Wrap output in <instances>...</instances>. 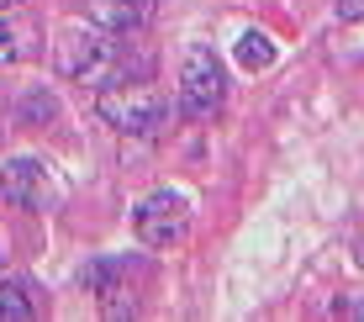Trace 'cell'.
I'll return each instance as SVG.
<instances>
[{
	"label": "cell",
	"instance_id": "1",
	"mask_svg": "<svg viewBox=\"0 0 364 322\" xmlns=\"http://www.w3.org/2000/svg\"><path fill=\"white\" fill-rule=\"evenodd\" d=\"M95 111L117 132H132V138H154V132H164V122H169V101L154 90V85H106Z\"/></svg>",
	"mask_w": 364,
	"mask_h": 322
},
{
	"label": "cell",
	"instance_id": "2",
	"mask_svg": "<svg viewBox=\"0 0 364 322\" xmlns=\"http://www.w3.org/2000/svg\"><path fill=\"white\" fill-rule=\"evenodd\" d=\"M117 43L106 32H85V27H64V43H58V64H64L69 80L85 85H111L117 74Z\"/></svg>",
	"mask_w": 364,
	"mask_h": 322
},
{
	"label": "cell",
	"instance_id": "3",
	"mask_svg": "<svg viewBox=\"0 0 364 322\" xmlns=\"http://www.w3.org/2000/svg\"><path fill=\"white\" fill-rule=\"evenodd\" d=\"M222 95H228V74H222L217 53L200 48V43H191V48H185V69H180V101H185V111L206 122V117L222 111Z\"/></svg>",
	"mask_w": 364,
	"mask_h": 322
},
{
	"label": "cell",
	"instance_id": "4",
	"mask_svg": "<svg viewBox=\"0 0 364 322\" xmlns=\"http://www.w3.org/2000/svg\"><path fill=\"white\" fill-rule=\"evenodd\" d=\"M137 238L148 243V249H169V243L185 238V222H191V206H185V195L174 190H154L143 206H137Z\"/></svg>",
	"mask_w": 364,
	"mask_h": 322
},
{
	"label": "cell",
	"instance_id": "5",
	"mask_svg": "<svg viewBox=\"0 0 364 322\" xmlns=\"http://www.w3.org/2000/svg\"><path fill=\"white\" fill-rule=\"evenodd\" d=\"M117 275H122V264H111V259H100V264L85 269V291H95L100 296V312L106 317H132V291L127 286H117Z\"/></svg>",
	"mask_w": 364,
	"mask_h": 322
},
{
	"label": "cell",
	"instance_id": "6",
	"mask_svg": "<svg viewBox=\"0 0 364 322\" xmlns=\"http://www.w3.org/2000/svg\"><path fill=\"white\" fill-rule=\"evenodd\" d=\"M0 195H6V201H16V206H43V164H32V159L6 164Z\"/></svg>",
	"mask_w": 364,
	"mask_h": 322
},
{
	"label": "cell",
	"instance_id": "7",
	"mask_svg": "<svg viewBox=\"0 0 364 322\" xmlns=\"http://www.w3.org/2000/svg\"><path fill=\"white\" fill-rule=\"evenodd\" d=\"M90 16L111 32H132L154 16V0H90Z\"/></svg>",
	"mask_w": 364,
	"mask_h": 322
},
{
	"label": "cell",
	"instance_id": "8",
	"mask_svg": "<svg viewBox=\"0 0 364 322\" xmlns=\"http://www.w3.org/2000/svg\"><path fill=\"white\" fill-rule=\"evenodd\" d=\"M37 317V296L27 280H0V322H32Z\"/></svg>",
	"mask_w": 364,
	"mask_h": 322
},
{
	"label": "cell",
	"instance_id": "9",
	"mask_svg": "<svg viewBox=\"0 0 364 322\" xmlns=\"http://www.w3.org/2000/svg\"><path fill=\"white\" fill-rule=\"evenodd\" d=\"M237 64H243V69H269L274 64V43L264 32H243V37H237Z\"/></svg>",
	"mask_w": 364,
	"mask_h": 322
},
{
	"label": "cell",
	"instance_id": "10",
	"mask_svg": "<svg viewBox=\"0 0 364 322\" xmlns=\"http://www.w3.org/2000/svg\"><path fill=\"white\" fill-rule=\"evenodd\" d=\"M11 58H16V37H11V32H6V21H0V69H6Z\"/></svg>",
	"mask_w": 364,
	"mask_h": 322
},
{
	"label": "cell",
	"instance_id": "11",
	"mask_svg": "<svg viewBox=\"0 0 364 322\" xmlns=\"http://www.w3.org/2000/svg\"><path fill=\"white\" fill-rule=\"evenodd\" d=\"M333 317H364V301H333Z\"/></svg>",
	"mask_w": 364,
	"mask_h": 322
},
{
	"label": "cell",
	"instance_id": "12",
	"mask_svg": "<svg viewBox=\"0 0 364 322\" xmlns=\"http://www.w3.org/2000/svg\"><path fill=\"white\" fill-rule=\"evenodd\" d=\"M343 21H354V16H364V0H343V11H338Z\"/></svg>",
	"mask_w": 364,
	"mask_h": 322
},
{
	"label": "cell",
	"instance_id": "13",
	"mask_svg": "<svg viewBox=\"0 0 364 322\" xmlns=\"http://www.w3.org/2000/svg\"><path fill=\"white\" fill-rule=\"evenodd\" d=\"M6 6H21V0H0V11H6Z\"/></svg>",
	"mask_w": 364,
	"mask_h": 322
}]
</instances>
